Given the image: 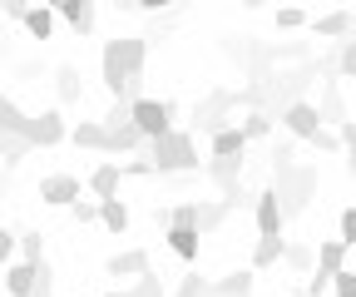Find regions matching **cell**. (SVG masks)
Masks as SVG:
<instances>
[{"label":"cell","mask_w":356,"mask_h":297,"mask_svg":"<svg viewBox=\"0 0 356 297\" xmlns=\"http://www.w3.org/2000/svg\"><path fill=\"white\" fill-rule=\"evenodd\" d=\"M273 188L282 198V214H302V208L312 203V193H317V168L312 163H297L292 159V144H277L273 149Z\"/></svg>","instance_id":"obj_1"},{"label":"cell","mask_w":356,"mask_h":297,"mask_svg":"<svg viewBox=\"0 0 356 297\" xmlns=\"http://www.w3.org/2000/svg\"><path fill=\"white\" fill-rule=\"evenodd\" d=\"M144 159L154 163V179H173V174H198V144L188 129H163L159 139H149Z\"/></svg>","instance_id":"obj_2"},{"label":"cell","mask_w":356,"mask_h":297,"mask_svg":"<svg viewBox=\"0 0 356 297\" xmlns=\"http://www.w3.org/2000/svg\"><path fill=\"white\" fill-rule=\"evenodd\" d=\"M104 60H114L129 79V99H139V84H144V60H149V40L144 35H114L104 45Z\"/></svg>","instance_id":"obj_3"},{"label":"cell","mask_w":356,"mask_h":297,"mask_svg":"<svg viewBox=\"0 0 356 297\" xmlns=\"http://www.w3.org/2000/svg\"><path fill=\"white\" fill-rule=\"evenodd\" d=\"M233 114H238L233 90H208V95L193 104V129H198V134H218V129H228V124H238Z\"/></svg>","instance_id":"obj_4"},{"label":"cell","mask_w":356,"mask_h":297,"mask_svg":"<svg viewBox=\"0 0 356 297\" xmlns=\"http://www.w3.org/2000/svg\"><path fill=\"white\" fill-rule=\"evenodd\" d=\"M129 119L144 129V139H159L163 129H173V104H168V99L139 95V99H129Z\"/></svg>","instance_id":"obj_5"},{"label":"cell","mask_w":356,"mask_h":297,"mask_svg":"<svg viewBox=\"0 0 356 297\" xmlns=\"http://www.w3.org/2000/svg\"><path fill=\"white\" fill-rule=\"evenodd\" d=\"M20 129L30 134V144H35V149H55V144H65V139H70V124H65V114H60V109L25 114Z\"/></svg>","instance_id":"obj_6"},{"label":"cell","mask_w":356,"mask_h":297,"mask_svg":"<svg viewBox=\"0 0 356 297\" xmlns=\"http://www.w3.org/2000/svg\"><path fill=\"white\" fill-rule=\"evenodd\" d=\"M44 6H50L79 40H89L95 35V20H99V0H44Z\"/></svg>","instance_id":"obj_7"},{"label":"cell","mask_w":356,"mask_h":297,"mask_svg":"<svg viewBox=\"0 0 356 297\" xmlns=\"http://www.w3.org/2000/svg\"><path fill=\"white\" fill-rule=\"evenodd\" d=\"M282 129L292 134V139H312L322 129V109H317V99H292L287 109H282Z\"/></svg>","instance_id":"obj_8"},{"label":"cell","mask_w":356,"mask_h":297,"mask_svg":"<svg viewBox=\"0 0 356 297\" xmlns=\"http://www.w3.org/2000/svg\"><path fill=\"white\" fill-rule=\"evenodd\" d=\"M79 174H44L40 179V203L44 208H70L74 198H79Z\"/></svg>","instance_id":"obj_9"},{"label":"cell","mask_w":356,"mask_h":297,"mask_svg":"<svg viewBox=\"0 0 356 297\" xmlns=\"http://www.w3.org/2000/svg\"><path fill=\"white\" fill-rule=\"evenodd\" d=\"M252 218H257V233H282V228H287L282 198H277V188H273V184H267V188L257 193V203H252Z\"/></svg>","instance_id":"obj_10"},{"label":"cell","mask_w":356,"mask_h":297,"mask_svg":"<svg viewBox=\"0 0 356 297\" xmlns=\"http://www.w3.org/2000/svg\"><path fill=\"white\" fill-rule=\"evenodd\" d=\"M163 243H168V252H178L184 263H198V243H203V233L188 228V223H168V228H163Z\"/></svg>","instance_id":"obj_11"},{"label":"cell","mask_w":356,"mask_h":297,"mask_svg":"<svg viewBox=\"0 0 356 297\" xmlns=\"http://www.w3.org/2000/svg\"><path fill=\"white\" fill-rule=\"evenodd\" d=\"M208 154H218V159H243V154H248V134H243V124H228V129L208 134Z\"/></svg>","instance_id":"obj_12"},{"label":"cell","mask_w":356,"mask_h":297,"mask_svg":"<svg viewBox=\"0 0 356 297\" xmlns=\"http://www.w3.org/2000/svg\"><path fill=\"white\" fill-rule=\"evenodd\" d=\"M346 252H351V243H341V238H322V243H317V263H312V273L337 278V273L346 268Z\"/></svg>","instance_id":"obj_13"},{"label":"cell","mask_w":356,"mask_h":297,"mask_svg":"<svg viewBox=\"0 0 356 297\" xmlns=\"http://www.w3.org/2000/svg\"><path fill=\"white\" fill-rule=\"evenodd\" d=\"M228 214H233L228 198H198V218H193V228L208 238V233H218L222 223H228Z\"/></svg>","instance_id":"obj_14"},{"label":"cell","mask_w":356,"mask_h":297,"mask_svg":"<svg viewBox=\"0 0 356 297\" xmlns=\"http://www.w3.org/2000/svg\"><path fill=\"white\" fill-rule=\"evenodd\" d=\"M30 149H35V144H30V134L20 129V124H0V163H10V168H15Z\"/></svg>","instance_id":"obj_15"},{"label":"cell","mask_w":356,"mask_h":297,"mask_svg":"<svg viewBox=\"0 0 356 297\" xmlns=\"http://www.w3.org/2000/svg\"><path fill=\"white\" fill-rule=\"evenodd\" d=\"M351 30H356V15L351 10H327V15L312 20V35H317V40H346Z\"/></svg>","instance_id":"obj_16"},{"label":"cell","mask_w":356,"mask_h":297,"mask_svg":"<svg viewBox=\"0 0 356 297\" xmlns=\"http://www.w3.org/2000/svg\"><path fill=\"white\" fill-rule=\"evenodd\" d=\"M203 174H208L222 193H228V188H238V184H243V159H218V154H208Z\"/></svg>","instance_id":"obj_17"},{"label":"cell","mask_w":356,"mask_h":297,"mask_svg":"<svg viewBox=\"0 0 356 297\" xmlns=\"http://www.w3.org/2000/svg\"><path fill=\"white\" fill-rule=\"evenodd\" d=\"M144 268H149V252L144 248H124V252H114V258H104L109 278H139Z\"/></svg>","instance_id":"obj_18"},{"label":"cell","mask_w":356,"mask_h":297,"mask_svg":"<svg viewBox=\"0 0 356 297\" xmlns=\"http://www.w3.org/2000/svg\"><path fill=\"white\" fill-rule=\"evenodd\" d=\"M70 144H74V149H95V154H109V134H104V124H99V119H79L74 129H70Z\"/></svg>","instance_id":"obj_19"},{"label":"cell","mask_w":356,"mask_h":297,"mask_svg":"<svg viewBox=\"0 0 356 297\" xmlns=\"http://www.w3.org/2000/svg\"><path fill=\"white\" fill-rule=\"evenodd\" d=\"M119 184H124V168L119 163H99V168H89V179H84V188L95 198H114Z\"/></svg>","instance_id":"obj_20"},{"label":"cell","mask_w":356,"mask_h":297,"mask_svg":"<svg viewBox=\"0 0 356 297\" xmlns=\"http://www.w3.org/2000/svg\"><path fill=\"white\" fill-rule=\"evenodd\" d=\"M35 278H40V263H10L6 268V292L10 297H35Z\"/></svg>","instance_id":"obj_21"},{"label":"cell","mask_w":356,"mask_h":297,"mask_svg":"<svg viewBox=\"0 0 356 297\" xmlns=\"http://www.w3.org/2000/svg\"><path fill=\"white\" fill-rule=\"evenodd\" d=\"M55 95H60V104H79L84 99V79H79V65H55Z\"/></svg>","instance_id":"obj_22"},{"label":"cell","mask_w":356,"mask_h":297,"mask_svg":"<svg viewBox=\"0 0 356 297\" xmlns=\"http://www.w3.org/2000/svg\"><path fill=\"white\" fill-rule=\"evenodd\" d=\"M317 109H322V124H346V104H341V84H337V74L332 79H322V99H317Z\"/></svg>","instance_id":"obj_23"},{"label":"cell","mask_w":356,"mask_h":297,"mask_svg":"<svg viewBox=\"0 0 356 297\" xmlns=\"http://www.w3.org/2000/svg\"><path fill=\"white\" fill-rule=\"evenodd\" d=\"M20 25H25L35 40H50V35H55V25H60V15H55L50 6H44V0H35V6L20 15Z\"/></svg>","instance_id":"obj_24"},{"label":"cell","mask_w":356,"mask_h":297,"mask_svg":"<svg viewBox=\"0 0 356 297\" xmlns=\"http://www.w3.org/2000/svg\"><path fill=\"white\" fill-rule=\"evenodd\" d=\"M282 248H287V238H282V233H257V248H252V273L282 263Z\"/></svg>","instance_id":"obj_25"},{"label":"cell","mask_w":356,"mask_h":297,"mask_svg":"<svg viewBox=\"0 0 356 297\" xmlns=\"http://www.w3.org/2000/svg\"><path fill=\"white\" fill-rule=\"evenodd\" d=\"M99 223L114 233V238H124L129 233V208H124V198L114 193V198H99Z\"/></svg>","instance_id":"obj_26"},{"label":"cell","mask_w":356,"mask_h":297,"mask_svg":"<svg viewBox=\"0 0 356 297\" xmlns=\"http://www.w3.org/2000/svg\"><path fill=\"white\" fill-rule=\"evenodd\" d=\"M252 268H238V273H222L218 282H213V292L218 297H252Z\"/></svg>","instance_id":"obj_27"},{"label":"cell","mask_w":356,"mask_h":297,"mask_svg":"<svg viewBox=\"0 0 356 297\" xmlns=\"http://www.w3.org/2000/svg\"><path fill=\"white\" fill-rule=\"evenodd\" d=\"M119 297H168V287H163V278H159L154 268H144L139 278H134V282L119 292Z\"/></svg>","instance_id":"obj_28"},{"label":"cell","mask_w":356,"mask_h":297,"mask_svg":"<svg viewBox=\"0 0 356 297\" xmlns=\"http://www.w3.org/2000/svg\"><path fill=\"white\" fill-rule=\"evenodd\" d=\"M282 263L297 268V273H312V263H317V243H287L282 248Z\"/></svg>","instance_id":"obj_29"},{"label":"cell","mask_w":356,"mask_h":297,"mask_svg":"<svg viewBox=\"0 0 356 297\" xmlns=\"http://www.w3.org/2000/svg\"><path fill=\"white\" fill-rule=\"evenodd\" d=\"M243 134H248V144L252 139H267V134H273V114H267V109H248L243 114Z\"/></svg>","instance_id":"obj_30"},{"label":"cell","mask_w":356,"mask_h":297,"mask_svg":"<svg viewBox=\"0 0 356 297\" xmlns=\"http://www.w3.org/2000/svg\"><path fill=\"white\" fill-rule=\"evenodd\" d=\"M337 79H356V30L341 40V50H337Z\"/></svg>","instance_id":"obj_31"},{"label":"cell","mask_w":356,"mask_h":297,"mask_svg":"<svg viewBox=\"0 0 356 297\" xmlns=\"http://www.w3.org/2000/svg\"><path fill=\"white\" fill-rule=\"evenodd\" d=\"M20 258H25V263H40V258H44V233H40V228H25V233H20Z\"/></svg>","instance_id":"obj_32"},{"label":"cell","mask_w":356,"mask_h":297,"mask_svg":"<svg viewBox=\"0 0 356 297\" xmlns=\"http://www.w3.org/2000/svg\"><path fill=\"white\" fill-rule=\"evenodd\" d=\"M70 214H74V223H79V228L99 223V198H74V203H70Z\"/></svg>","instance_id":"obj_33"},{"label":"cell","mask_w":356,"mask_h":297,"mask_svg":"<svg viewBox=\"0 0 356 297\" xmlns=\"http://www.w3.org/2000/svg\"><path fill=\"white\" fill-rule=\"evenodd\" d=\"M273 50V65H287V60H307V45L302 40H282V45H267Z\"/></svg>","instance_id":"obj_34"},{"label":"cell","mask_w":356,"mask_h":297,"mask_svg":"<svg viewBox=\"0 0 356 297\" xmlns=\"http://www.w3.org/2000/svg\"><path fill=\"white\" fill-rule=\"evenodd\" d=\"M15 252H20V233L0 223V263H15Z\"/></svg>","instance_id":"obj_35"},{"label":"cell","mask_w":356,"mask_h":297,"mask_svg":"<svg viewBox=\"0 0 356 297\" xmlns=\"http://www.w3.org/2000/svg\"><path fill=\"white\" fill-rule=\"evenodd\" d=\"M312 144H317L322 154H341V134L332 129V124H322V129H317V134H312Z\"/></svg>","instance_id":"obj_36"},{"label":"cell","mask_w":356,"mask_h":297,"mask_svg":"<svg viewBox=\"0 0 356 297\" xmlns=\"http://www.w3.org/2000/svg\"><path fill=\"white\" fill-rule=\"evenodd\" d=\"M332 297H356V268H341L332 278Z\"/></svg>","instance_id":"obj_37"},{"label":"cell","mask_w":356,"mask_h":297,"mask_svg":"<svg viewBox=\"0 0 356 297\" xmlns=\"http://www.w3.org/2000/svg\"><path fill=\"white\" fill-rule=\"evenodd\" d=\"M302 25H307V15H302L297 6H282V10H277V30H302Z\"/></svg>","instance_id":"obj_38"},{"label":"cell","mask_w":356,"mask_h":297,"mask_svg":"<svg viewBox=\"0 0 356 297\" xmlns=\"http://www.w3.org/2000/svg\"><path fill=\"white\" fill-rule=\"evenodd\" d=\"M203 292H208V278H198V273H188L178 282V297H203Z\"/></svg>","instance_id":"obj_39"},{"label":"cell","mask_w":356,"mask_h":297,"mask_svg":"<svg viewBox=\"0 0 356 297\" xmlns=\"http://www.w3.org/2000/svg\"><path fill=\"white\" fill-rule=\"evenodd\" d=\"M341 243H356V203L341 208Z\"/></svg>","instance_id":"obj_40"},{"label":"cell","mask_w":356,"mask_h":297,"mask_svg":"<svg viewBox=\"0 0 356 297\" xmlns=\"http://www.w3.org/2000/svg\"><path fill=\"white\" fill-rule=\"evenodd\" d=\"M30 6H35V0H0V10H6L10 20H20V15H25Z\"/></svg>","instance_id":"obj_41"},{"label":"cell","mask_w":356,"mask_h":297,"mask_svg":"<svg viewBox=\"0 0 356 297\" xmlns=\"http://www.w3.org/2000/svg\"><path fill=\"white\" fill-rule=\"evenodd\" d=\"M178 0H139V10H149V15H163V10H173Z\"/></svg>","instance_id":"obj_42"},{"label":"cell","mask_w":356,"mask_h":297,"mask_svg":"<svg viewBox=\"0 0 356 297\" xmlns=\"http://www.w3.org/2000/svg\"><path fill=\"white\" fill-rule=\"evenodd\" d=\"M114 10L119 15H134V10H139V0H114Z\"/></svg>","instance_id":"obj_43"},{"label":"cell","mask_w":356,"mask_h":297,"mask_svg":"<svg viewBox=\"0 0 356 297\" xmlns=\"http://www.w3.org/2000/svg\"><path fill=\"white\" fill-rule=\"evenodd\" d=\"M257 6H267V0H243V10H257Z\"/></svg>","instance_id":"obj_44"}]
</instances>
